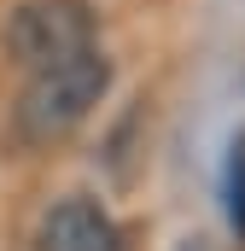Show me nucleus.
<instances>
[{
	"mask_svg": "<svg viewBox=\"0 0 245 251\" xmlns=\"http://www.w3.org/2000/svg\"><path fill=\"white\" fill-rule=\"evenodd\" d=\"M105 88H111V59H105L99 47H88V53H76V59H64V64L35 70L29 88L18 94V111H12V117H18V134L35 140V146L64 140L70 128L99 105Z\"/></svg>",
	"mask_w": 245,
	"mask_h": 251,
	"instance_id": "f257e3e1",
	"label": "nucleus"
},
{
	"mask_svg": "<svg viewBox=\"0 0 245 251\" xmlns=\"http://www.w3.org/2000/svg\"><path fill=\"white\" fill-rule=\"evenodd\" d=\"M6 47L29 70L64 64V59L94 47V12L82 0H24L12 12V24H6Z\"/></svg>",
	"mask_w": 245,
	"mask_h": 251,
	"instance_id": "f03ea898",
	"label": "nucleus"
},
{
	"mask_svg": "<svg viewBox=\"0 0 245 251\" xmlns=\"http://www.w3.org/2000/svg\"><path fill=\"white\" fill-rule=\"evenodd\" d=\"M222 199H228V222L245 234V134L228 146V176H222Z\"/></svg>",
	"mask_w": 245,
	"mask_h": 251,
	"instance_id": "20e7f679",
	"label": "nucleus"
},
{
	"mask_svg": "<svg viewBox=\"0 0 245 251\" xmlns=\"http://www.w3.org/2000/svg\"><path fill=\"white\" fill-rule=\"evenodd\" d=\"M35 251H117V228L94 199H64L47 210Z\"/></svg>",
	"mask_w": 245,
	"mask_h": 251,
	"instance_id": "7ed1b4c3",
	"label": "nucleus"
}]
</instances>
